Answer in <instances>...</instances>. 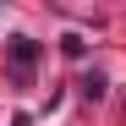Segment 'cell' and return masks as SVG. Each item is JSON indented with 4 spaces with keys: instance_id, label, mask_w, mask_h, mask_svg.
<instances>
[{
    "instance_id": "cell-1",
    "label": "cell",
    "mask_w": 126,
    "mask_h": 126,
    "mask_svg": "<svg viewBox=\"0 0 126 126\" xmlns=\"http://www.w3.org/2000/svg\"><path fill=\"white\" fill-rule=\"evenodd\" d=\"M6 60H11V82L28 88V77L38 66V38H11V44H6Z\"/></svg>"
},
{
    "instance_id": "cell-2",
    "label": "cell",
    "mask_w": 126,
    "mask_h": 126,
    "mask_svg": "<svg viewBox=\"0 0 126 126\" xmlns=\"http://www.w3.org/2000/svg\"><path fill=\"white\" fill-rule=\"evenodd\" d=\"M104 88H110L104 71H88V77H82V99H104Z\"/></svg>"
}]
</instances>
